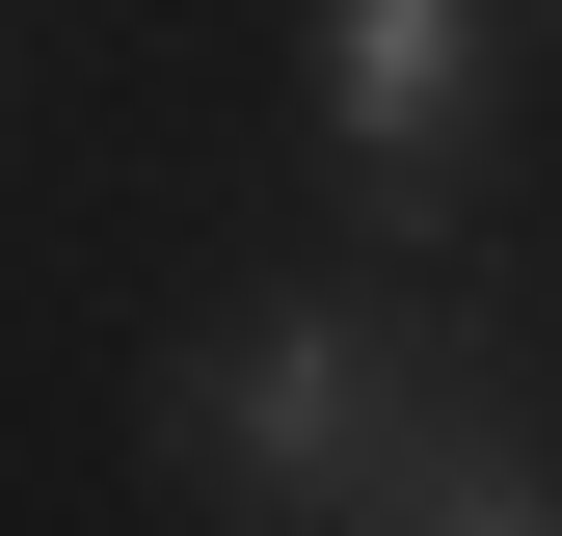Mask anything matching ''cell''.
Returning <instances> with one entry per match:
<instances>
[{
	"label": "cell",
	"instance_id": "3",
	"mask_svg": "<svg viewBox=\"0 0 562 536\" xmlns=\"http://www.w3.org/2000/svg\"><path fill=\"white\" fill-rule=\"evenodd\" d=\"M402 536H562V483H536V456H509V429H482V456H456V483H429V510H402Z\"/></svg>",
	"mask_w": 562,
	"mask_h": 536
},
{
	"label": "cell",
	"instance_id": "2",
	"mask_svg": "<svg viewBox=\"0 0 562 536\" xmlns=\"http://www.w3.org/2000/svg\"><path fill=\"white\" fill-rule=\"evenodd\" d=\"M322 81H348V215L429 268V242L482 215V0H348Z\"/></svg>",
	"mask_w": 562,
	"mask_h": 536
},
{
	"label": "cell",
	"instance_id": "1",
	"mask_svg": "<svg viewBox=\"0 0 562 536\" xmlns=\"http://www.w3.org/2000/svg\"><path fill=\"white\" fill-rule=\"evenodd\" d=\"M429 376L456 349L402 295H268V322H215L161 376V483H215V510H429L482 456V402H429Z\"/></svg>",
	"mask_w": 562,
	"mask_h": 536
}]
</instances>
